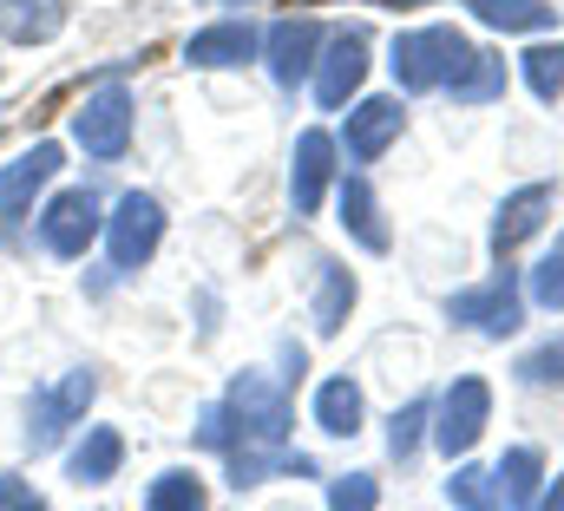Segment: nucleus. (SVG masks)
<instances>
[{
	"label": "nucleus",
	"instance_id": "obj_10",
	"mask_svg": "<svg viewBox=\"0 0 564 511\" xmlns=\"http://www.w3.org/2000/svg\"><path fill=\"white\" fill-rule=\"evenodd\" d=\"M408 126V112H401V99H361V106H348V126L335 138V151L348 157V164H375L394 138Z\"/></svg>",
	"mask_w": 564,
	"mask_h": 511
},
{
	"label": "nucleus",
	"instance_id": "obj_15",
	"mask_svg": "<svg viewBox=\"0 0 564 511\" xmlns=\"http://www.w3.org/2000/svg\"><path fill=\"white\" fill-rule=\"evenodd\" d=\"M126 466V433L119 426H79V439L66 446V479L73 486H112Z\"/></svg>",
	"mask_w": 564,
	"mask_h": 511
},
{
	"label": "nucleus",
	"instance_id": "obj_29",
	"mask_svg": "<svg viewBox=\"0 0 564 511\" xmlns=\"http://www.w3.org/2000/svg\"><path fill=\"white\" fill-rule=\"evenodd\" d=\"M421 426H426V400H414V406H401V413H394V426H388V446H394V459H414V446H421Z\"/></svg>",
	"mask_w": 564,
	"mask_h": 511
},
{
	"label": "nucleus",
	"instance_id": "obj_19",
	"mask_svg": "<svg viewBox=\"0 0 564 511\" xmlns=\"http://www.w3.org/2000/svg\"><path fill=\"white\" fill-rule=\"evenodd\" d=\"M361 387L348 381V374H335V381L315 387V426L328 433V439H355L361 433Z\"/></svg>",
	"mask_w": 564,
	"mask_h": 511
},
{
	"label": "nucleus",
	"instance_id": "obj_34",
	"mask_svg": "<svg viewBox=\"0 0 564 511\" xmlns=\"http://www.w3.org/2000/svg\"><path fill=\"white\" fill-rule=\"evenodd\" d=\"M230 7H257V0H230Z\"/></svg>",
	"mask_w": 564,
	"mask_h": 511
},
{
	"label": "nucleus",
	"instance_id": "obj_9",
	"mask_svg": "<svg viewBox=\"0 0 564 511\" xmlns=\"http://www.w3.org/2000/svg\"><path fill=\"white\" fill-rule=\"evenodd\" d=\"M59 171H66V144H53V138L26 144L13 164H0V224L33 217V197H46Z\"/></svg>",
	"mask_w": 564,
	"mask_h": 511
},
{
	"label": "nucleus",
	"instance_id": "obj_23",
	"mask_svg": "<svg viewBox=\"0 0 564 511\" xmlns=\"http://www.w3.org/2000/svg\"><path fill=\"white\" fill-rule=\"evenodd\" d=\"M486 26H506V33H539V26H552L558 20V7H545V0H466Z\"/></svg>",
	"mask_w": 564,
	"mask_h": 511
},
{
	"label": "nucleus",
	"instance_id": "obj_8",
	"mask_svg": "<svg viewBox=\"0 0 564 511\" xmlns=\"http://www.w3.org/2000/svg\"><path fill=\"white\" fill-rule=\"evenodd\" d=\"M433 446L446 453V459H459V453H473L479 446V433H486V420H492V387L479 381V374H459V381L440 393V406H433Z\"/></svg>",
	"mask_w": 564,
	"mask_h": 511
},
{
	"label": "nucleus",
	"instance_id": "obj_16",
	"mask_svg": "<svg viewBox=\"0 0 564 511\" xmlns=\"http://www.w3.org/2000/svg\"><path fill=\"white\" fill-rule=\"evenodd\" d=\"M66 20H73L66 0H0V40L7 46H46L66 33Z\"/></svg>",
	"mask_w": 564,
	"mask_h": 511
},
{
	"label": "nucleus",
	"instance_id": "obj_14",
	"mask_svg": "<svg viewBox=\"0 0 564 511\" xmlns=\"http://www.w3.org/2000/svg\"><path fill=\"white\" fill-rule=\"evenodd\" d=\"M446 315L453 322H466V328H486V335H512L519 328V282L512 275H492V282H479V289H466V295H453L446 302Z\"/></svg>",
	"mask_w": 564,
	"mask_h": 511
},
{
	"label": "nucleus",
	"instance_id": "obj_26",
	"mask_svg": "<svg viewBox=\"0 0 564 511\" xmlns=\"http://www.w3.org/2000/svg\"><path fill=\"white\" fill-rule=\"evenodd\" d=\"M525 86H532L545 106L558 99L564 93V46H532V53H525Z\"/></svg>",
	"mask_w": 564,
	"mask_h": 511
},
{
	"label": "nucleus",
	"instance_id": "obj_27",
	"mask_svg": "<svg viewBox=\"0 0 564 511\" xmlns=\"http://www.w3.org/2000/svg\"><path fill=\"white\" fill-rule=\"evenodd\" d=\"M381 505V479L375 472H341L328 486V511H375Z\"/></svg>",
	"mask_w": 564,
	"mask_h": 511
},
{
	"label": "nucleus",
	"instance_id": "obj_20",
	"mask_svg": "<svg viewBox=\"0 0 564 511\" xmlns=\"http://www.w3.org/2000/svg\"><path fill=\"white\" fill-rule=\"evenodd\" d=\"M539 472H545V459H539V446H512L499 466H492V486H499V505L506 511H532L539 499Z\"/></svg>",
	"mask_w": 564,
	"mask_h": 511
},
{
	"label": "nucleus",
	"instance_id": "obj_28",
	"mask_svg": "<svg viewBox=\"0 0 564 511\" xmlns=\"http://www.w3.org/2000/svg\"><path fill=\"white\" fill-rule=\"evenodd\" d=\"M532 302L539 308H564V230H558V250L532 269Z\"/></svg>",
	"mask_w": 564,
	"mask_h": 511
},
{
	"label": "nucleus",
	"instance_id": "obj_18",
	"mask_svg": "<svg viewBox=\"0 0 564 511\" xmlns=\"http://www.w3.org/2000/svg\"><path fill=\"white\" fill-rule=\"evenodd\" d=\"M335 204H341V230L361 243V250H388V224H381V204H375V191H368V177H341L335 184Z\"/></svg>",
	"mask_w": 564,
	"mask_h": 511
},
{
	"label": "nucleus",
	"instance_id": "obj_31",
	"mask_svg": "<svg viewBox=\"0 0 564 511\" xmlns=\"http://www.w3.org/2000/svg\"><path fill=\"white\" fill-rule=\"evenodd\" d=\"M525 381H564V348H545V355H525L519 361Z\"/></svg>",
	"mask_w": 564,
	"mask_h": 511
},
{
	"label": "nucleus",
	"instance_id": "obj_2",
	"mask_svg": "<svg viewBox=\"0 0 564 511\" xmlns=\"http://www.w3.org/2000/svg\"><path fill=\"white\" fill-rule=\"evenodd\" d=\"M99 230H106V197L86 191V184H66V191H53L33 210V237H40V250L53 262H79L99 243Z\"/></svg>",
	"mask_w": 564,
	"mask_h": 511
},
{
	"label": "nucleus",
	"instance_id": "obj_3",
	"mask_svg": "<svg viewBox=\"0 0 564 511\" xmlns=\"http://www.w3.org/2000/svg\"><path fill=\"white\" fill-rule=\"evenodd\" d=\"M93 393H99L93 368H66L53 387H33V400H26V453H59L66 433L86 426Z\"/></svg>",
	"mask_w": 564,
	"mask_h": 511
},
{
	"label": "nucleus",
	"instance_id": "obj_12",
	"mask_svg": "<svg viewBox=\"0 0 564 511\" xmlns=\"http://www.w3.org/2000/svg\"><path fill=\"white\" fill-rule=\"evenodd\" d=\"M328 184H335V138L315 126L295 138V164H289V204H295V217H315L322 197H328Z\"/></svg>",
	"mask_w": 564,
	"mask_h": 511
},
{
	"label": "nucleus",
	"instance_id": "obj_6",
	"mask_svg": "<svg viewBox=\"0 0 564 511\" xmlns=\"http://www.w3.org/2000/svg\"><path fill=\"white\" fill-rule=\"evenodd\" d=\"M132 131H139V112H132V93L126 86H99L86 93V106L73 112V144L93 157V164H119L132 151Z\"/></svg>",
	"mask_w": 564,
	"mask_h": 511
},
{
	"label": "nucleus",
	"instance_id": "obj_11",
	"mask_svg": "<svg viewBox=\"0 0 564 511\" xmlns=\"http://www.w3.org/2000/svg\"><path fill=\"white\" fill-rule=\"evenodd\" d=\"M315 53H322V26H315V20H276V26L263 33V59H270V79H276L282 93L308 86Z\"/></svg>",
	"mask_w": 564,
	"mask_h": 511
},
{
	"label": "nucleus",
	"instance_id": "obj_30",
	"mask_svg": "<svg viewBox=\"0 0 564 511\" xmlns=\"http://www.w3.org/2000/svg\"><path fill=\"white\" fill-rule=\"evenodd\" d=\"M0 511H46V499H40V486H33V479L0 472Z\"/></svg>",
	"mask_w": 564,
	"mask_h": 511
},
{
	"label": "nucleus",
	"instance_id": "obj_32",
	"mask_svg": "<svg viewBox=\"0 0 564 511\" xmlns=\"http://www.w3.org/2000/svg\"><path fill=\"white\" fill-rule=\"evenodd\" d=\"M532 511H564V479H558V486H545V492L532 499Z\"/></svg>",
	"mask_w": 564,
	"mask_h": 511
},
{
	"label": "nucleus",
	"instance_id": "obj_25",
	"mask_svg": "<svg viewBox=\"0 0 564 511\" xmlns=\"http://www.w3.org/2000/svg\"><path fill=\"white\" fill-rule=\"evenodd\" d=\"M446 505H453V511H506V505H499L492 472H479V466H459V472L446 479Z\"/></svg>",
	"mask_w": 564,
	"mask_h": 511
},
{
	"label": "nucleus",
	"instance_id": "obj_4",
	"mask_svg": "<svg viewBox=\"0 0 564 511\" xmlns=\"http://www.w3.org/2000/svg\"><path fill=\"white\" fill-rule=\"evenodd\" d=\"M466 66H473V46L453 26H414L394 40V79L408 93H446Z\"/></svg>",
	"mask_w": 564,
	"mask_h": 511
},
{
	"label": "nucleus",
	"instance_id": "obj_24",
	"mask_svg": "<svg viewBox=\"0 0 564 511\" xmlns=\"http://www.w3.org/2000/svg\"><path fill=\"white\" fill-rule=\"evenodd\" d=\"M459 106H479V99H492V93H506V59H492V53H473V66L446 86Z\"/></svg>",
	"mask_w": 564,
	"mask_h": 511
},
{
	"label": "nucleus",
	"instance_id": "obj_7",
	"mask_svg": "<svg viewBox=\"0 0 564 511\" xmlns=\"http://www.w3.org/2000/svg\"><path fill=\"white\" fill-rule=\"evenodd\" d=\"M368 79V33L361 26H341V33H322V53H315V73H308V93L322 112H341Z\"/></svg>",
	"mask_w": 564,
	"mask_h": 511
},
{
	"label": "nucleus",
	"instance_id": "obj_33",
	"mask_svg": "<svg viewBox=\"0 0 564 511\" xmlns=\"http://www.w3.org/2000/svg\"><path fill=\"white\" fill-rule=\"evenodd\" d=\"M381 7H426V0H381Z\"/></svg>",
	"mask_w": 564,
	"mask_h": 511
},
{
	"label": "nucleus",
	"instance_id": "obj_13",
	"mask_svg": "<svg viewBox=\"0 0 564 511\" xmlns=\"http://www.w3.org/2000/svg\"><path fill=\"white\" fill-rule=\"evenodd\" d=\"M257 53H263V33H257L250 20H217V26H204V33H191V40H184V66H197V73L250 66Z\"/></svg>",
	"mask_w": 564,
	"mask_h": 511
},
{
	"label": "nucleus",
	"instance_id": "obj_17",
	"mask_svg": "<svg viewBox=\"0 0 564 511\" xmlns=\"http://www.w3.org/2000/svg\"><path fill=\"white\" fill-rule=\"evenodd\" d=\"M558 204V191L552 184H525V191H512L506 204H499V217H492V250L499 256H512L539 224H545V210Z\"/></svg>",
	"mask_w": 564,
	"mask_h": 511
},
{
	"label": "nucleus",
	"instance_id": "obj_1",
	"mask_svg": "<svg viewBox=\"0 0 564 511\" xmlns=\"http://www.w3.org/2000/svg\"><path fill=\"white\" fill-rule=\"evenodd\" d=\"M289 420H295V406L270 374H237L224 400H210L197 413V446H210L224 459L270 453V446H289Z\"/></svg>",
	"mask_w": 564,
	"mask_h": 511
},
{
	"label": "nucleus",
	"instance_id": "obj_5",
	"mask_svg": "<svg viewBox=\"0 0 564 511\" xmlns=\"http://www.w3.org/2000/svg\"><path fill=\"white\" fill-rule=\"evenodd\" d=\"M99 243L112 256V275H139L144 262L158 256V243H164V204H158L151 191H126V197L106 210Z\"/></svg>",
	"mask_w": 564,
	"mask_h": 511
},
{
	"label": "nucleus",
	"instance_id": "obj_21",
	"mask_svg": "<svg viewBox=\"0 0 564 511\" xmlns=\"http://www.w3.org/2000/svg\"><path fill=\"white\" fill-rule=\"evenodd\" d=\"M144 511H210V486H204V472H191V466H164V472L144 486Z\"/></svg>",
	"mask_w": 564,
	"mask_h": 511
},
{
	"label": "nucleus",
	"instance_id": "obj_22",
	"mask_svg": "<svg viewBox=\"0 0 564 511\" xmlns=\"http://www.w3.org/2000/svg\"><path fill=\"white\" fill-rule=\"evenodd\" d=\"M322 275H315V328L322 335H341V322H348V308H355V275L341 269V262H315Z\"/></svg>",
	"mask_w": 564,
	"mask_h": 511
}]
</instances>
